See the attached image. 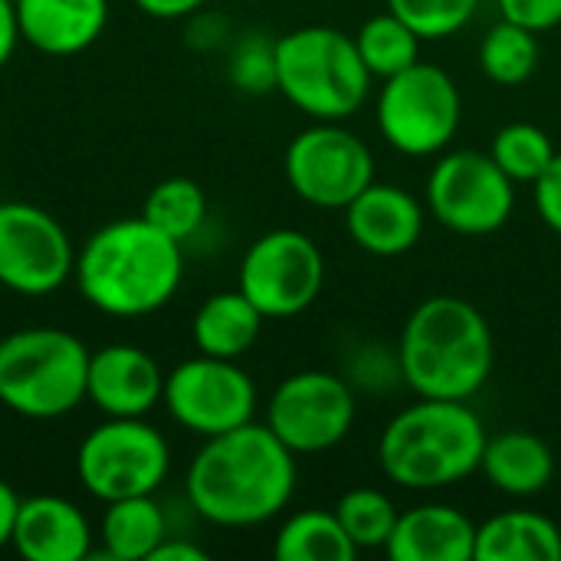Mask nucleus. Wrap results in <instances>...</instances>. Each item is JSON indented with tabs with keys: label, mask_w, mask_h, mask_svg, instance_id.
Wrapping results in <instances>:
<instances>
[{
	"label": "nucleus",
	"mask_w": 561,
	"mask_h": 561,
	"mask_svg": "<svg viewBox=\"0 0 561 561\" xmlns=\"http://www.w3.org/2000/svg\"><path fill=\"white\" fill-rule=\"evenodd\" d=\"M391 561H473L477 526L447 503L404 510L385 546Z\"/></svg>",
	"instance_id": "19"
},
{
	"label": "nucleus",
	"mask_w": 561,
	"mask_h": 561,
	"mask_svg": "<svg viewBox=\"0 0 561 561\" xmlns=\"http://www.w3.org/2000/svg\"><path fill=\"white\" fill-rule=\"evenodd\" d=\"M20 39L46 56H76L108 26V0H16Z\"/></svg>",
	"instance_id": "18"
},
{
	"label": "nucleus",
	"mask_w": 561,
	"mask_h": 561,
	"mask_svg": "<svg viewBox=\"0 0 561 561\" xmlns=\"http://www.w3.org/2000/svg\"><path fill=\"white\" fill-rule=\"evenodd\" d=\"M266 316L240 293H214L201 302L191 322V339L201 355L240 362L260 339Z\"/></svg>",
	"instance_id": "21"
},
{
	"label": "nucleus",
	"mask_w": 561,
	"mask_h": 561,
	"mask_svg": "<svg viewBox=\"0 0 561 561\" xmlns=\"http://www.w3.org/2000/svg\"><path fill=\"white\" fill-rule=\"evenodd\" d=\"M503 20H513L533 33L561 26V0H496Z\"/></svg>",
	"instance_id": "32"
},
{
	"label": "nucleus",
	"mask_w": 561,
	"mask_h": 561,
	"mask_svg": "<svg viewBox=\"0 0 561 561\" xmlns=\"http://www.w3.org/2000/svg\"><path fill=\"white\" fill-rule=\"evenodd\" d=\"M10 546L26 561H85L92 559V526L72 500L43 493L20 500Z\"/></svg>",
	"instance_id": "17"
},
{
	"label": "nucleus",
	"mask_w": 561,
	"mask_h": 561,
	"mask_svg": "<svg viewBox=\"0 0 561 561\" xmlns=\"http://www.w3.org/2000/svg\"><path fill=\"white\" fill-rule=\"evenodd\" d=\"M355 388L345 375L296 371L283 378L266 401V427L296 454H325L339 447L355 424Z\"/></svg>",
	"instance_id": "12"
},
{
	"label": "nucleus",
	"mask_w": 561,
	"mask_h": 561,
	"mask_svg": "<svg viewBox=\"0 0 561 561\" xmlns=\"http://www.w3.org/2000/svg\"><path fill=\"white\" fill-rule=\"evenodd\" d=\"M335 516H339L342 529L348 533V539L358 546V552H368V549L388 546L401 510L391 503L388 493H381L375 486H355L339 496Z\"/></svg>",
	"instance_id": "28"
},
{
	"label": "nucleus",
	"mask_w": 561,
	"mask_h": 561,
	"mask_svg": "<svg viewBox=\"0 0 561 561\" xmlns=\"http://www.w3.org/2000/svg\"><path fill=\"white\" fill-rule=\"evenodd\" d=\"M273 556L279 561H355L358 546L342 529L335 510H299L279 526Z\"/></svg>",
	"instance_id": "24"
},
{
	"label": "nucleus",
	"mask_w": 561,
	"mask_h": 561,
	"mask_svg": "<svg viewBox=\"0 0 561 561\" xmlns=\"http://www.w3.org/2000/svg\"><path fill=\"white\" fill-rule=\"evenodd\" d=\"M204 3L207 0H135V7L154 20H184L191 13H197Z\"/></svg>",
	"instance_id": "34"
},
{
	"label": "nucleus",
	"mask_w": 561,
	"mask_h": 561,
	"mask_svg": "<svg viewBox=\"0 0 561 561\" xmlns=\"http://www.w3.org/2000/svg\"><path fill=\"white\" fill-rule=\"evenodd\" d=\"M463 99L454 76L434 62H414L385 79L378 92V131L408 158H431L450 148L460 131Z\"/></svg>",
	"instance_id": "7"
},
{
	"label": "nucleus",
	"mask_w": 561,
	"mask_h": 561,
	"mask_svg": "<svg viewBox=\"0 0 561 561\" xmlns=\"http://www.w3.org/2000/svg\"><path fill=\"white\" fill-rule=\"evenodd\" d=\"M388 10L414 26L421 39H447L477 16L480 0H388Z\"/></svg>",
	"instance_id": "30"
},
{
	"label": "nucleus",
	"mask_w": 561,
	"mask_h": 561,
	"mask_svg": "<svg viewBox=\"0 0 561 561\" xmlns=\"http://www.w3.org/2000/svg\"><path fill=\"white\" fill-rule=\"evenodd\" d=\"M168 470L171 447L145 417H108L82 437L76 454L79 483L99 503L151 496Z\"/></svg>",
	"instance_id": "8"
},
{
	"label": "nucleus",
	"mask_w": 561,
	"mask_h": 561,
	"mask_svg": "<svg viewBox=\"0 0 561 561\" xmlns=\"http://www.w3.org/2000/svg\"><path fill=\"white\" fill-rule=\"evenodd\" d=\"M371 82L355 36L345 30L312 23L276 39V92L312 122L352 118L365 105Z\"/></svg>",
	"instance_id": "5"
},
{
	"label": "nucleus",
	"mask_w": 561,
	"mask_h": 561,
	"mask_svg": "<svg viewBox=\"0 0 561 561\" xmlns=\"http://www.w3.org/2000/svg\"><path fill=\"white\" fill-rule=\"evenodd\" d=\"M148 561H207V552L187 539H174V536H164L161 546L151 552Z\"/></svg>",
	"instance_id": "36"
},
{
	"label": "nucleus",
	"mask_w": 561,
	"mask_h": 561,
	"mask_svg": "<svg viewBox=\"0 0 561 561\" xmlns=\"http://www.w3.org/2000/svg\"><path fill=\"white\" fill-rule=\"evenodd\" d=\"M102 549L112 561H148L168 536V519L151 496H128L105 503L102 513Z\"/></svg>",
	"instance_id": "23"
},
{
	"label": "nucleus",
	"mask_w": 561,
	"mask_h": 561,
	"mask_svg": "<svg viewBox=\"0 0 561 561\" xmlns=\"http://www.w3.org/2000/svg\"><path fill=\"white\" fill-rule=\"evenodd\" d=\"M72 276L92 309L112 319H141L174 299L184 253L141 214L118 217L79 247Z\"/></svg>",
	"instance_id": "2"
},
{
	"label": "nucleus",
	"mask_w": 561,
	"mask_h": 561,
	"mask_svg": "<svg viewBox=\"0 0 561 561\" xmlns=\"http://www.w3.org/2000/svg\"><path fill=\"white\" fill-rule=\"evenodd\" d=\"M16 510H20V496H16V490H13L7 480H0V549H7V546H10V539H13Z\"/></svg>",
	"instance_id": "37"
},
{
	"label": "nucleus",
	"mask_w": 561,
	"mask_h": 561,
	"mask_svg": "<svg viewBox=\"0 0 561 561\" xmlns=\"http://www.w3.org/2000/svg\"><path fill=\"white\" fill-rule=\"evenodd\" d=\"M16 43H20L16 0H0V69L10 62V56H13Z\"/></svg>",
	"instance_id": "35"
},
{
	"label": "nucleus",
	"mask_w": 561,
	"mask_h": 561,
	"mask_svg": "<svg viewBox=\"0 0 561 561\" xmlns=\"http://www.w3.org/2000/svg\"><path fill=\"white\" fill-rule=\"evenodd\" d=\"M480 473L496 493L529 500L549 490V483L556 480V454L542 437L529 431H503L496 437H486Z\"/></svg>",
	"instance_id": "20"
},
{
	"label": "nucleus",
	"mask_w": 561,
	"mask_h": 561,
	"mask_svg": "<svg viewBox=\"0 0 561 561\" xmlns=\"http://www.w3.org/2000/svg\"><path fill=\"white\" fill-rule=\"evenodd\" d=\"M141 217L168 233L171 240H191L207 220V194L191 178H164L154 184L141 204Z\"/></svg>",
	"instance_id": "27"
},
{
	"label": "nucleus",
	"mask_w": 561,
	"mask_h": 561,
	"mask_svg": "<svg viewBox=\"0 0 561 561\" xmlns=\"http://www.w3.org/2000/svg\"><path fill=\"white\" fill-rule=\"evenodd\" d=\"M533 187H536L533 197H536V210H539L542 224L561 237V151L549 161V168L533 181Z\"/></svg>",
	"instance_id": "33"
},
{
	"label": "nucleus",
	"mask_w": 561,
	"mask_h": 561,
	"mask_svg": "<svg viewBox=\"0 0 561 561\" xmlns=\"http://www.w3.org/2000/svg\"><path fill=\"white\" fill-rule=\"evenodd\" d=\"M486 437L483 417L467 401L417 398L385 424L378 463L401 490H447L480 470Z\"/></svg>",
	"instance_id": "4"
},
{
	"label": "nucleus",
	"mask_w": 561,
	"mask_h": 561,
	"mask_svg": "<svg viewBox=\"0 0 561 561\" xmlns=\"http://www.w3.org/2000/svg\"><path fill=\"white\" fill-rule=\"evenodd\" d=\"M427 207L450 233L490 237L516 210V181L483 151H440L427 174Z\"/></svg>",
	"instance_id": "9"
},
{
	"label": "nucleus",
	"mask_w": 561,
	"mask_h": 561,
	"mask_svg": "<svg viewBox=\"0 0 561 561\" xmlns=\"http://www.w3.org/2000/svg\"><path fill=\"white\" fill-rule=\"evenodd\" d=\"M483 76L496 85H523L539 69V33L503 20L486 30L477 49Z\"/></svg>",
	"instance_id": "26"
},
{
	"label": "nucleus",
	"mask_w": 561,
	"mask_h": 561,
	"mask_svg": "<svg viewBox=\"0 0 561 561\" xmlns=\"http://www.w3.org/2000/svg\"><path fill=\"white\" fill-rule=\"evenodd\" d=\"M296 477V454L266 424L250 421L204 440L187 467L184 493L204 523L253 529L289 506Z\"/></svg>",
	"instance_id": "1"
},
{
	"label": "nucleus",
	"mask_w": 561,
	"mask_h": 561,
	"mask_svg": "<svg viewBox=\"0 0 561 561\" xmlns=\"http://www.w3.org/2000/svg\"><path fill=\"white\" fill-rule=\"evenodd\" d=\"M230 82L247 95H266L276 89V39L263 33H247L233 43L227 62Z\"/></svg>",
	"instance_id": "31"
},
{
	"label": "nucleus",
	"mask_w": 561,
	"mask_h": 561,
	"mask_svg": "<svg viewBox=\"0 0 561 561\" xmlns=\"http://www.w3.org/2000/svg\"><path fill=\"white\" fill-rule=\"evenodd\" d=\"M556 145L549 138V131H542L533 122H510L493 135L490 145V158L516 181V184H533L549 161L556 158Z\"/></svg>",
	"instance_id": "29"
},
{
	"label": "nucleus",
	"mask_w": 561,
	"mask_h": 561,
	"mask_svg": "<svg viewBox=\"0 0 561 561\" xmlns=\"http://www.w3.org/2000/svg\"><path fill=\"white\" fill-rule=\"evenodd\" d=\"M561 529L542 513L506 510L477 526L473 561H559Z\"/></svg>",
	"instance_id": "22"
},
{
	"label": "nucleus",
	"mask_w": 561,
	"mask_h": 561,
	"mask_svg": "<svg viewBox=\"0 0 561 561\" xmlns=\"http://www.w3.org/2000/svg\"><path fill=\"white\" fill-rule=\"evenodd\" d=\"M164 371L138 345H105L89 352L85 401H92L105 417H145L161 404Z\"/></svg>",
	"instance_id": "15"
},
{
	"label": "nucleus",
	"mask_w": 561,
	"mask_h": 561,
	"mask_svg": "<svg viewBox=\"0 0 561 561\" xmlns=\"http://www.w3.org/2000/svg\"><path fill=\"white\" fill-rule=\"evenodd\" d=\"M345 230L371 256H404L424 233V207L408 187L371 181L345 207Z\"/></svg>",
	"instance_id": "16"
},
{
	"label": "nucleus",
	"mask_w": 561,
	"mask_h": 561,
	"mask_svg": "<svg viewBox=\"0 0 561 561\" xmlns=\"http://www.w3.org/2000/svg\"><path fill=\"white\" fill-rule=\"evenodd\" d=\"M421 43L424 39L417 36V30L408 26L391 10L368 16L355 33V46H358L365 69L371 72V79H381V82L414 66L421 59Z\"/></svg>",
	"instance_id": "25"
},
{
	"label": "nucleus",
	"mask_w": 561,
	"mask_h": 561,
	"mask_svg": "<svg viewBox=\"0 0 561 561\" xmlns=\"http://www.w3.org/2000/svg\"><path fill=\"white\" fill-rule=\"evenodd\" d=\"M283 171L299 201L345 210L375 181V154L342 122H316L286 145Z\"/></svg>",
	"instance_id": "11"
},
{
	"label": "nucleus",
	"mask_w": 561,
	"mask_h": 561,
	"mask_svg": "<svg viewBox=\"0 0 561 561\" xmlns=\"http://www.w3.org/2000/svg\"><path fill=\"white\" fill-rule=\"evenodd\" d=\"M76 247L66 227L26 201L0 204V286L16 296H49L72 279Z\"/></svg>",
	"instance_id": "14"
},
{
	"label": "nucleus",
	"mask_w": 561,
	"mask_h": 561,
	"mask_svg": "<svg viewBox=\"0 0 561 561\" xmlns=\"http://www.w3.org/2000/svg\"><path fill=\"white\" fill-rule=\"evenodd\" d=\"M398 362L417 398L470 401L493 375V329L470 299L431 296L408 316Z\"/></svg>",
	"instance_id": "3"
},
{
	"label": "nucleus",
	"mask_w": 561,
	"mask_h": 561,
	"mask_svg": "<svg viewBox=\"0 0 561 561\" xmlns=\"http://www.w3.org/2000/svg\"><path fill=\"white\" fill-rule=\"evenodd\" d=\"M89 348L66 329L33 325L0 339V404L26 421H56L85 401Z\"/></svg>",
	"instance_id": "6"
},
{
	"label": "nucleus",
	"mask_w": 561,
	"mask_h": 561,
	"mask_svg": "<svg viewBox=\"0 0 561 561\" xmlns=\"http://www.w3.org/2000/svg\"><path fill=\"white\" fill-rule=\"evenodd\" d=\"M325 286V256L319 243L293 227L256 237L243 260L237 289L266 316L293 319L302 316Z\"/></svg>",
	"instance_id": "10"
},
{
	"label": "nucleus",
	"mask_w": 561,
	"mask_h": 561,
	"mask_svg": "<svg viewBox=\"0 0 561 561\" xmlns=\"http://www.w3.org/2000/svg\"><path fill=\"white\" fill-rule=\"evenodd\" d=\"M161 404L174 424L207 440L250 424L260 398L253 378L237 362L197 352L164 375Z\"/></svg>",
	"instance_id": "13"
}]
</instances>
